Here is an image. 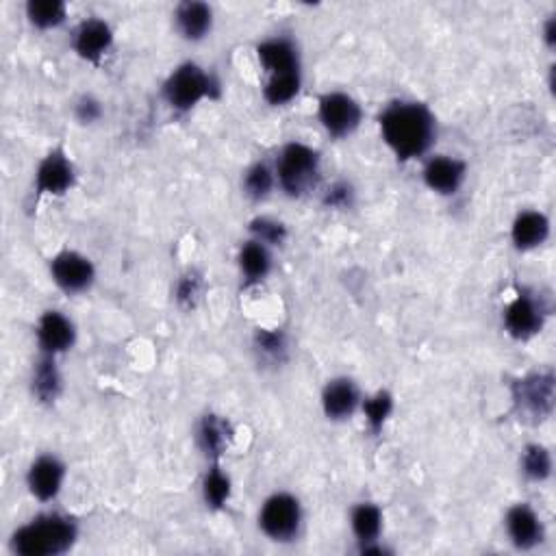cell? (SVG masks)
Instances as JSON below:
<instances>
[{"label":"cell","instance_id":"1","mask_svg":"<svg viewBox=\"0 0 556 556\" xmlns=\"http://www.w3.org/2000/svg\"><path fill=\"white\" fill-rule=\"evenodd\" d=\"M381 133L400 161L428 153L435 142V116L422 103H394L381 113Z\"/></svg>","mask_w":556,"mask_h":556},{"label":"cell","instance_id":"2","mask_svg":"<svg viewBox=\"0 0 556 556\" xmlns=\"http://www.w3.org/2000/svg\"><path fill=\"white\" fill-rule=\"evenodd\" d=\"M77 537V522L66 515L46 513L16 530L11 550L20 556H57L68 552Z\"/></svg>","mask_w":556,"mask_h":556},{"label":"cell","instance_id":"3","mask_svg":"<svg viewBox=\"0 0 556 556\" xmlns=\"http://www.w3.org/2000/svg\"><path fill=\"white\" fill-rule=\"evenodd\" d=\"M220 85L209 72L202 70L198 63H183L176 68L166 85H163V96L174 111L194 109L202 98L218 96Z\"/></svg>","mask_w":556,"mask_h":556},{"label":"cell","instance_id":"4","mask_svg":"<svg viewBox=\"0 0 556 556\" xmlns=\"http://www.w3.org/2000/svg\"><path fill=\"white\" fill-rule=\"evenodd\" d=\"M276 174L289 196H302L318 183L320 155L305 144H287L278 157Z\"/></svg>","mask_w":556,"mask_h":556},{"label":"cell","instance_id":"5","mask_svg":"<svg viewBox=\"0 0 556 556\" xmlns=\"http://www.w3.org/2000/svg\"><path fill=\"white\" fill-rule=\"evenodd\" d=\"M302 522L300 502L292 494H274L265 500L259 513V526L274 541H292Z\"/></svg>","mask_w":556,"mask_h":556},{"label":"cell","instance_id":"6","mask_svg":"<svg viewBox=\"0 0 556 556\" xmlns=\"http://www.w3.org/2000/svg\"><path fill=\"white\" fill-rule=\"evenodd\" d=\"M318 116L328 135L348 137L359 129L363 113L359 103L352 96L344 92H331L320 98Z\"/></svg>","mask_w":556,"mask_h":556},{"label":"cell","instance_id":"7","mask_svg":"<svg viewBox=\"0 0 556 556\" xmlns=\"http://www.w3.org/2000/svg\"><path fill=\"white\" fill-rule=\"evenodd\" d=\"M50 276H53V281L63 289V292L79 294L92 287L96 270L92 261L79 255V252L63 250L53 261H50Z\"/></svg>","mask_w":556,"mask_h":556},{"label":"cell","instance_id":"8","mask_svg":"<svg viewBox=\"0 0 556 556\" xmlns=\"http://www.w3.org/2000/svg\"><path fill=\"white\" fill-rule=\"evenodd\" d=\"M515 404L533 417H548L554 407V376L550 372L530 374L513 385Z\"/></svg>","mask_w":556,"mask_h":556},{"label":"cell","instance_id":"9","mask_svg":"<svg viewBox=\"0 0 556 556\" xmlns=\"http://www.w3.org/2000/svg\"><path fill=\"white\" fill-rule=\"evenodd\" d=\"M74 185V166L61 148L53 150L37 168L35 192L37 196H63Z\"/></svg>","mask_w":556,"mask_h":556},{"label":"cell","instance_id":"10","mask_svg":"<svg viewBox=\"0 0 556 556\" xmlns=\"http://www.w3.org/2000/svg\"><path fill=\"white\" fill-rule=\"evenodd\" d=\"M74 339H77V331L70 318L59 311H46L42 315L37 324V344H40L42 355L59 357L74 346Z\"/></svg>","mask_w":556,"mask_h":556},{"label":"cell","instance_id":"11","mask_svg":"<svg viewBox=\"0 0 556 556\" xmlns=\"http://www.w3.org/2000/svg\"><path fill=\"white\" fill-rule=\"evenodd\" d=\"M63 480H66V465L53 454H44V457L33 461L27 474L29 491L33 498L42 502H50L59 496Z\"/></svg>","mask_w":556,"mask_h":556},{"label":"cell","instance_id":"12","mask_svg":"<svg viewBox=\"0 0 556 556\" xmlns=\"http://www.w3.org/2000/svg\"><path fill=\"white\" fill-rule=\"evenodd\" d=\"M504 326H507L511 337L526 341L541 331L543 309L533 296L520 294L507 307V313H504Z\"/></svg>","mask_w":556,"mask_h":556},{"label":"cell","instance_id":"13","mask_svg":"<svg viewBox=\"0 0 556 556\" xmlns=\"http://www.w3.org/2000/svg\"><path fill=\"white\" fill-rule=\"evenodd\" d=\"M113 46V31L105 20L90 18L79 24V29L74 31V50L77 55L90 63H100L109 48Z\"/></svg>","mask_w":556,"mask_h":556},{"label":"cell","instance_id":"14","mask_svg":"<svg viewBox=\"0 0 556 556\" xmlns=\"http://www.w3.org/2000/svg\"><path fill=\"white\" fill-rule=\"evenodd\" d=\"M257 55L261 66L268 70L270 77H283V74H300L298 48L287 37H272L259 44Z\"/></svg>","mask_w":556,"mask_h":556},{"label":"cell","instance_id":"15","mask_svg":"<svg viewBox=\"0 0 556 556\" xmlns=\"http://www.w3.org/2000/svg\"><path fill=\"white\" fill-rule=\"evenodd\" d=\"M467 166L454 157H433L424 168V183L437 194H457L465 181Z\"/></svg>","mask_w":556,"mask_h":556},{"label":"cell","instance_id":"16","mask_svg":"<svg viewBox=\"0 0 556 556\" xmlns=\"http://www.w3.org/2000/svg\"><path fill=\"white\" fill-rule=\"evenodd\" d=\"M361 402L357 385L350 378H335V381L324 387L322 394V407L328 420H348V417L357 411Z\"/></svg>","mask_w":556,"mask_h":556},{"label":"cell","instance_id":"17","mask_svg":"<svg viewBox=\"0 0 556 556\" xmlns=\"http://www.w3.org/2000/svg\"><path fill=\"white\" fill-rule=\"evenodd\" d=\"M507 533L515 548L530 550L543 539V526L539 515L528 504H517L507 515Z\"/></svg>","mask_w":556,"mask_h":556},{"label":"cell","instance_id":"18","mask_svg":"<svg viewBox=\"0 0 556 556\" xmlns=\"http://www.w3.org/2000/svg\"><path fill=\"white\" fill-rule=\"evenodd\" d=\"M176 27L181 35L189 42H200L202 37H207L213 27V11L207 3H198V0H187L176 7Z\"/></svg>","mask_w":556,"mask_h":556},{"label":"cell","instance_id":"19","mask_svg":"<svg viewBox=\"0 0 556 556\" xmlns=\"http://www.w3.org/2000/svg\"><path fill=\"white\" fill-rule=\"evenodd\" d=\"M198 441H200V448L202 452L207 454V457L216 463L222 454L229 450L231 441H233V428L229 424V420H224L220 415H205L200 422L198 428Z\"/></svg>","mask_w":556,"mask_h":556},{"label":"cell","instance_id":"20","mask_svg":"<svg viewBox=\"0 0 556 556\" xmlns=\"http://www.w3.org/2000/svg\"><path fill=\"white\" fill-rule=\"evenodd\" d=\"M550 235V222L539 211H522L520 216L515 218L511 237L515 248L520 250H533L546 242Z\"/></svg>","mask_w":556,"mask_h":556},{"label":"cell","instance_id":"21","mask_svg":"<svg viewBox=\"0 0 556 556\" xmlns=\"http://www.w3.org/2000/svg\"><path fill=\"white\" fill-rule=\"evenodd\" d=\"M61 387H63V378L57 368V357L42 355V359L37 361V365L33 368V378H31L33 396L40 402L50 404L59 398Z\"/></svg>","mask_w":556,"mask_h":556},{"label":"cell","instance_id":"22","mask_svg":"<svg viewBox=\"0 0 556 556\" xmlns=\"http://www.w3.org/2000/svg\"><path fill=\"white\" fill-rule=\"evenodd\" d=\"M239 268L248 278V283H259L272 270V255L268 246H263L257 239L246 242L239 250Z\"/></svg>","mask_w":556,"mask_h":556},{"label":"cell","instance_id":"23","mask_svg":"<svg viewBox=\"0 0 556 556\" xmlns=\"http://www.w3.org/2000/svg\"><path fill=\"white\" fill-rule=\"evenodd\" d=\"M383 530V513L372 502H363L352 511V533L359 539V543L378 541Z\"/></svg>","mask_w":556,"mask_h":556},{"label":"cell","instance_id":"24","mask_svg":"<svg viewBox=\"0 0 556 556\" xmlns=\"http://www.w3.org/2000/svg\"><path fill=\"white\" fill-rule=\"evenodd\" d=\"M68 16V9L59 0H31L27 5V18L33 27L48 31L57 29Z\"/></svg>","mask_w":556,"mask_h":556},{"label":"cell","instance_id":"25","mask_svg":"<svg viewBox=\"0 0 556 556\" xmlns=\"http://www.w3.org/2000/svg\"><path fill=\"white\" fill-rule=\"evenodd\" d=\"M202 496H205L207 507L211 509H222L231 498V478L220 470L218 463H213V467L205 476V483H202Z\"/></svg>","mask_w":556,"mask_h":556},{"label":"cell","instance_id":"26","mask_svg":"<svg viewBox=\"0 0 556 556\" xmlns=\"http://www.w3.org/2000/svg\"><path fill=\"white\" fill-rule=\"evenodd\" d=\"M302 85L300 74H283V77H270L263 87V96L270 105H287L298 96Z\"/></svg>","mask_w":556,"mask_h":556},{"label":"cell","instance_id":"27","mask_svg":"<svg viewBox=\"0 0 556 556\" xmlns=\"http://www.w3.org/2000/svg\"><path fill=\"white\" fill-rule=\"evenodd\" d=\"M522 470H524L526 478L535 480V483H541V480L550 478V474H552L550 450L539 444L526 446L522 452Z\"/></svg>","mask_w":556,"mask_h":556},{"label":"cell","instance_id":"28","mask_svg":"<svg viewBox=\"0 0 556 556\" xmlns=\"http://www.w3.org/2000/svg\"><path fill=\"white\" fill-rule=\"evenodd\" d=\"M391 409H394V398H391L387 391H378L376 396H372V398L363 402L365 420H368V424H370L374 433L383 431L387 417L391 415Z\"/></svg>","mask_w":556,"mask_h":556},{"label":"cell","instance_id":"29","mask_svg":"<svg viewBox=\"0 0 556 556\" xmlns=\"http://www.w3.org/2000/svg\"><path fill=\"white\" fill-rule=\"evenodd\" d=\"M274 187V172L265 163H255L244 176V189L252 200H263Z\"/></svg>","mask_w":556,"mask_h":556},{"label":"cell","instance_id":"30","mask_svg":"<svg viewBox=\"0 0 556 556\" xmlns=\"http://www.w3.org/2000/svg\"><path fill=\"white\" fill-rule=\"evenodd\" d=\"M250 233L252 237L261 242L263 246H281L287 239V229L285 224L270 220V218H257L250 222Z\"/></svg>","mask_w":556,"mask_h":556},{"label":"cell","instance_id":"31","mask_svg":"<svg viewBox=\"0 0 556 556\" xmlns=\"http://www.w3.org/2000/svg\"><path fill=\"white\" fill-rule=\"evenodd\" d=\"M200 287H202V281L198 274H194V272L185 274L179 281V285H176V300H179V305L185 309L196 307V302L200 298Z\"/></svg>","mask_w":556,"mask_h":556},{"label":"cell","instance_id":"32","mask_svg":"<svg viewBox=\"0 0 556 556\" xmlns=\"http://www.w3.org/2000/svg\"><path fill=\"white\" fill-rule=\"evenodd\" d=\"M257 348L272 359L283 357L285 352V335L281 331H259L257 333Z\"/></svg>","mask_w":556,"mask_h":556},{"label":"cell","instance_id":"33","mask_svg":"<svg viewBox=\"0 0 556 556\" xmlns=\"http://www.w3.org/2000/svg\"><path fill=\"white\" fill-rule=\"evenodd\" d=\"M74 113H77V118L83 122V124H92L96 122L100 116H103V107H100V103L96 98L92 96H83L79 103H77V109H74Z\"/></svg>","mask_w":556,"mask_h":556},{"label":"cell","instance_id":"34","mask_svg":"<svg viewBox=\"0 0 556 556\" xmlns=\"http://www.w3.org/2000/svg\"><path fill=\"white\" fill-rule=\"evenodd\" d=\"M324 202H326L328 207H337V209L350 207V202H352V189H350V185H346V183L333 185L331 189H328Z\"/></svg>","mask_w":556,"mask_h":556},{"label":"cell","instance_id":"35","mask_svg":"<svg viewBox=\"0 0 556 556\" xmlns=\"http://www.w3.org/2000/svg\"><path fill=\"white\" fill-rule=\"evenodd\" d=\"M554 33H556V22H554V18H550L548 24H546V42H548V46H554Z\"/></svg>","mask_w":556,"mask_h":556}]
</instances>
